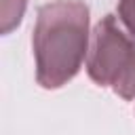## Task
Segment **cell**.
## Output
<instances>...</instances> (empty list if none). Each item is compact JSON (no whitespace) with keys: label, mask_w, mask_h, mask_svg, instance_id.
Wrapping results in <instances>:
<instances>
[{"label":"cell","mask_w":135,"mask_h":135,"mask_svg":"<svg viewBox=\"0 0 135 135\" xmlns=\"http://www.w3.org/2000/svg\"><path fill=\"white\" fill-rule=\"evenodd\" d=\"M32 44L38 84L42 89L68 84L78 74L89 46V6L80 0L40 6Z\"/></svg>","instance_id":"cell-1"},{"label":"cell","mask_w":135,"mask_h":135,"mask_svg":"<svg viewBox=\"0 0 135 135\" xmlns=\"http://www.w3.org/2000/svg\"><path fill=\"white\" fill-rule=\"evenodd\" d=\"M27 0H0V30L11 34L23 19Z\"/></svg>","instance_id":"cell-3"},{"label":"cell","mask_w":135,"mask_h":135,"mask_svg":"<svg viewBox=\"0 0 135 135\" xmlns=\"http://www.w3.org/2000/svg\"><path fill=\"white\" fill-rule=\"evenodd\" d=\"M118 17L127 25V30L135 36V0H120L118 2Z\"/></svg>","instance_id":"cell-4"},{"label":"cell","mask_w":135,"mask_h":135,"mask_svg":"<svg viewBox=\"0 0 135 135\" xmlns=\"http://www.w3.org/2000/svg\"><path fill=\"white\" fill-rule=\"evenodd\" d=\"M86 72L95 84L112 86L127 101L135 99V44L112 15H105L93 30Z\"/></svg>","instance_id":"cell-2"}]
</instances>
